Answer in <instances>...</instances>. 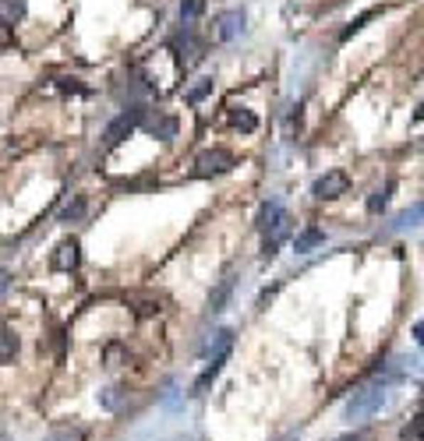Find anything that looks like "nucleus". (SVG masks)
Listing matches in <instances>:
<instances>
[{
    "label": "nucleus",
    "instance_id": "obj_21",
    "mask_svg": "<svg viewBox=\"0 0 424 441\" xmlns=\"http://www.w3.org/2000/svg\"><path fill=\"white\" fill-rule=\"evenodd\" d=\"M230 286H233V282L226 279V282H223V286L216 289V297L209 300V311H212V314H219V311H223V304H226V293H230Z\"/></svg>",
    "mask_w": 424,
    "mask_h": 441
},
{
    "label": "nucleus",
    "instance_id": "obj_15",
    "mask_svg": "<svg viewBox=\"0 0 424 441\" xmlns=\"http://www.w3.org/2000/svg\"><path fill=\"white\" fill-rule=\"evenodd\" d=\"M14 353H18V336L7 332V329H0V363H11Z\"/></svg>",
    "mask_w": 424,
    "mask_h": 441
},
{
    "label": "nucleus",
    "instance_id": "obj_6",
    "mask_svg": "<svg viewBox=\"0 0 424 441\" xmlns=\"http://www.w3.org/2000/svg\"><path fill=\"white\" fill-rule=\"evenodd\" d=\"M418 226H424V201L403 208V212L389 223V233H403V230H418Z\"/></svg>",
    "mask_w": 424,
    "mask_h": 441
},
{
    "label": "nucleus",
    "instance_id": "obj_4",
    "mask_svg": "<svg viewBox=\"0 0 424 441\" xmlns=\"http://www.w3.org/2000/svg\"><path fill=\"white\" fill-rule=\"evenodd\" d=\"M233 166V156L226 149H206L198 159H195V174L198 176H212V174H226Z\"/></svg>",
    "mask_w": 424,
    "mask_h": 441
},
{
    "label": "nucleus",
    "instance_id": "obj_28",
    "mask_svg": "<svg viewBox=\"0 0 424 441\" xmlns=\"http://www.w3.org/2000/svg\"><path fill=\"white\" fill-rule=\"evenodd\" d=\"M414 120H424V102L418 106V113H414Z\"/></svg>",
    "mask_w": 424,
    "mask_h": 441
},
{
    "label": "nucleus",
    "instance_id": "obj_19",
    "mask_svg": "<svg viewBox=\"0 0 424 441\" xmlns=\"http://www.w3.org/2000/svg\"><path fill=\"white\" fill-rule=\"evenodd\" d=\"M202 11H206V0H181V18H184V21L198 18Z\"/></svg>",
    "mask_w": 424,
    "mask_h": 441
},
{
    "label": "nucleus",
    "instance_id": "obj_3",
    "mask_svg": "<svg viewBox=\"0 0 424 441\" xmlns=\"http://www.w3.org/2000/svg\"><path fill=\"white\" fill-rule=\"evenodd\" d=\"M346 187H350V176L343 174V170H332V174L318 176L315 184H312V194H315L318 201H332V198L346 194Z\"/></svg>",
    "mask_w": 424,
    "mask_h": 441
},
{
    "label": "nucleus",
    "instance_id": "obj_13",
    "mask_svg": "<svg viewBox=\"0 0 424 441\" xmlns=\"http://www.w3.org/2000/svg\"><path fill=\"white\" fill-rule=\"evenodd\" d=\"M393 187H396V184L389 180V184H382V187H378V191L368 198V212H371V216H378V212L389 205V198H393Z\"/></svg>",
    "mask_w": 424,
    "mask_h": 441
},
{
    "label": "nucleus",
    "instance_id": "obj_17",
    "mask_svg": "<svg viewBox=\"0 0 424 441\" xmlns=\"http://www.w3.org/2000/svg\"><path fill=\"white\" fill-rule=\"evenodd\" d=\"M82 216H85V198H75L71 205H64L60 223H75V219H82Z\"/></svg>",
    "mask_w": 424,
    "mask_h": 441
},
{
    "label": "nucleus",
    "instance_id": "obj_20",
    "mask_svg": "<svg viewBox=\"0 0 424 441\" xmlns=\"http://www.w3.org/2000/svg\"><path fill=\"white\" fill-rule=\"evenodd\" d=\"M403 441H424V413L414 420V424H407L403 427V435H400Z\"/></svg>",
    "mask_w": 424,
    "mask_h": 441
},
{
    "label": "nucleus",
    "instance_id": "obj_8",
    "mask_svg": "<svg viewBox=\"0 0 424 441\" xmlns=\"http://www.w3.org/2000/svg\"><path fill=\"white\" fill-rule=\"evenodd\" d=\"M325 244V230H318V226H304L297 237H294V251L297 255H308V251H315Z\"/></svg>",
    "mask_w": 424,
    "mask_h": 441
},
{
    "label": "nucleus",
    "instance_id": "obj_18",
    "mask_svg": "<svg viewBox=\"0 0 424 441\" xmlns=\"http://www.w3.org/2000/svg\"><path fill=\"white\" fill-rule=\"evenodd\" d=\"M0 14H4L7 21H18V18L25 14V0H0Z\"/></svg>",
    "mask_w": 424,
    "mask_h": 441
},
{
    "label": "nucleus",
    "instance_id": "obj_11",
    "mask_svg": "<svg viewBox=\"0 0 424 441\" xmlns=\"http://www.w3.org/2000/svg\"><path fill=\"white\" fill-rule=\"evenodd\" d=\"M230 124H233L237 131H244V134H251V131L258 127V117H255L251 110H244V106H233V110H230Z\"/></svg>",
    "mask_w": 424,
    "mask_h": 441
},
{
    "label": "nucleus",
    "instance_id": "obj_14",
    "mask_svg": "<svg viewBox=\"0 0 424 441\" xmlns=\"http://www.w3.org/2000/svg\"><path fill=\"white\" fill-rule=\"evenodd\" d=\"M280 216H283V205H280V201H265V205H262V212H258V230L265 233V230H269Z\"/></svg>",
    "mask_w": 424,
    "mask_h": 441
},
{
    "label": "nucleus",
    "instance_id": "obj_5",
    "mask_svg": "<svg viewBox=\"0 0 424 441\" xmlns=\"http://www.w3.org/2000/svg\"><path fill=\"white\" fill-rule=\"evenodd\" d=\"M290 230H294V219L283 212L269 230H265V240H262V258H276V251H280V244L290 237Z\"/></svg>",
    "mask_w": 424,
    "mask_h": 441
},
{
    "label": "nucleus",
    "instance_id": "obj_2",
    "mask_svg": "<svg viewBox=\"0 0 424 441\" xmlns=\"http://www.w3.org/2000/svg\"><path fill=\"white\" fill-rule=\"evenodd\" d=\"M142 120H145V110H142V106H127V110H124V113H120V117L106 127V145L124 142V138H127V134H131Z\"/></svg>",
    "mask_w": 424,
    "mask_h": 441
},
{
    "label": "nucleus",
    "instance_id": "obj_26",
    "mask_svg": "<svg viewBox=\"0 0 424 441\" xmlns=\"http://www.w3.org/2000/svg\"><path fill=\"white\" fill-rule=\"evenodd\" d=\"M339 441H371L368 435H346V438H339Z\"/></svg>",
    "mask_w": 424,
    "mask_h": 441
},
{
    "label": "nucleus",
    "instance_id": "obj_12",
    "mask_svg": "<svg viewBox=\"0 0 424 441\" xmlns=\"http://www.w3.org/2000/svg\"><path fill=\"white\" fill-rule=\"evenodd\" d=\"M142 124H145V131H149V134H156V138H174V134H177V120H174V117L142 120Z\"/></svg>",
    "mask_w": 424,
    "mask_h": 441
},
{
    "label": "nucleus",
    "instance_id": "obj_10",
    "mask_svg": "<svg viewBox=\"0 0 424 441\" xmlns=\"http://www.w3.org/2000/svg\"><path fill=\"white\" fill-rule=\"evenodd\" d=\"M223 363H226V353H216V356H212V363H209V367H206V371H202V378L195 381V395H202V392L209 388L212 381L219 378V371H223Z\"/></svg>",
    "mask_w": 424,
    "mask_h": 441
},
{
    "label": "nucleus",
    "instance_id": "obj_1",
    "mask_svg": "<svg viewBox=\"0 0 424 441\" xmlns=\"http://www.w3.org/2000/svg\"><path fill=\"white\" fill-rule=\"evenodd\" d=\"M386 403H389L386 385H368V388H357V392L350 395L343 417H346V420H368V417H375Z\"/></svg>",
    "mask_w": 424,
    "mask_h": 441
},
{
    "label": "nucleus",
    "instance_id": "obj_25",
    "mask_svg": "<svg viewBox=\"0 0 424 441\" xmlns=\"http://www.w3.org/2000/svg\"><path fill=\"white\" fill-rule=\"evenodd\" d=\"M414 339H418V346H424V322L421 325H414Z\"/></svg>",
    "mask_w": 424,
    "mask_h": 441
},
{
    "label": "nucleus",
    "instance_id": "obj_9",
    "mask_svg": "<svg viewBox=\"0 0 424 441\" xmlns=\"http://www.w3.org/2000/svg\"><path fill=\"white\" fill-rule=\"evenodd\" d=\"M78 265V244L75 240H64L60 248H57V255H53V268L57 272H71Z\"/></svg>",
    "mask_w": 424,
    "mask_h": 441
},
{
    "label": "nucleus",
    "instance_id": "obj_23",
    "mask_svg": "<svg viewBox=\"0 0 424 441\" xmlns=\"http://www.w3.org/2000/svg\"><path fill=\"white\" fill-rule=\"evenodd\" d=\"M117 403H120V399H117V388H106V392H103V406H106V410H117Z\"/></svg>",
    "mask_w": 424,
    "mask_h": 441
},
{
    "label": "nucleus",
    "instance_id": "obj_16",
    "mask_svg": "<svg viewBox=\"0 0 424 441\" xmlns=\"http://www.w3.org/2000/svg\"><path fill=\"white\" fill-rule=\"evenodd\" d=\"M375 14H382V7H371V11H364V14H361V18H354V21H350V25H346V28H343V39H350V36H354V32H361V28H364V25H368V21H371V18H375Z\"/></svg>",
    "mask_w": 424,
    "mask_h": 441
},
{
    "label": "nucleus",
    "instance_id": "obj_27",
    "mask_svg": "<svg viewBox=\"0 0 424 441\" xmlns=\"http://www.w3.org/2000/svg\"><path fill=\"white\" fill-rule=\"evenodd\" d=\"M7 289V272H0V293Z\"/></svg>",
    "mask_w": 424,
    "mask_h": 441
},
{
    "label": "nucleus",
    "instance_id": "obj_7",
    "mask_svg": "<svg viewBox=\"0 0 424 441\" xmlns=\"http://www.w3.org/2000/svg\"><path fill=\"white\" fill-rule=\"evenodd\" d=\"M244 28H248L244 11H226V14L219 18V28H216V32H219V39H226V43H230V39H237Z\"/></svg>",
    "mask_w": 424,
    "mask_h": 441
},
{
    "label": "nucleus",
    "instance_id": "obj_22",
    "mask_svg": "<svg viewBox=\"0 0 424 441\" xmlns=\"http://www.w3.org/2000/svg\"><path fill=\"white\" fill-rule=\"evenodd\" d=\"M209 92H212V78H198V85L188 92V99H191V102H198V99H206Z\"/></svg>",
    "mask_w": 424,
    "mask_h": 441
},
{
    "label": "nucleus",
    "instance_id": "obj_24",
    "mask_svg": "<svg viewBox=\"0 0 424 441\" xmlns=\"http://www.w3.org/2000/svg\"><path fill=\"white\" fill-rule=\"evenodd\" d=\"M43 441H78V435H71V431H53L50 438H43Z\"/></svg>",
    "mask_w": 424,
    "mask_h": 441
}]
</instances>
